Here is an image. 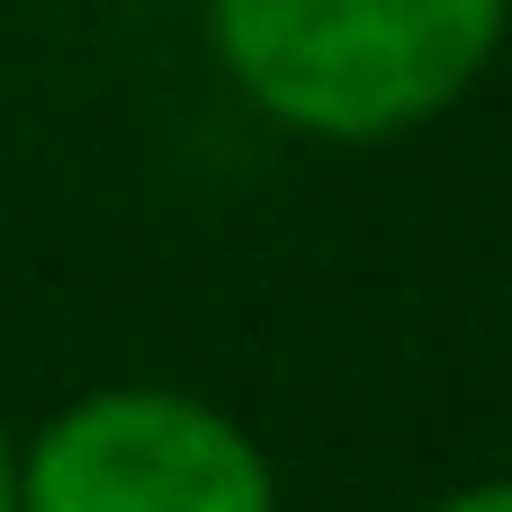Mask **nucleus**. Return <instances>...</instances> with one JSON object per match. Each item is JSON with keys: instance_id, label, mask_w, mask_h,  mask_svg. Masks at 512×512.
Returning a JSON list of instances; mask_svg holds the SVG:
<instances>
[{"instance_id": "f257e3e1", "label": "nucleus", "mask_w": 512, "mask_h": 512, "mask_svg": "<svg viewBox=\"0 0 512 512\" xmlns=\"http://www.w3.org/2000/svg\"><path fill=\"white\" fill-rule=\"evenodd\" d=\"M512 0H207L225 81L324 144H387L441 117L504 45Z\"/></svg>"}, {"instance_id": "f03ea898", "label": "nucleus", "mask_w": 512, "mask_h": 512, "mask_svg": "<svg viewBox=\"0 0 512 512\" xmlns=\"http://www.w3.org/2000/svg\"><path fill=\"white\" fill-rule=\"evenodd\" d=\"M18 512H279V468L189 387H90L18 441Z\"/></svg>"}, {"instance_id": "7ed1b4c3", "label": "nucleus", "mask_w": 512, "mask_h": 512, "mask_svg": "<svg viewBox=\"0 0 512 512\" xmlns=\"http://www.w3.org/2000/svg\"><path fill=\"white\" fill-rule=\"evenodd\" d=\"M423 512H512V477H477V486H450Z\"/></svg>"}, {"instance_id": "20e7f679", "label": "nucleus", "mask_w": 512, "mask_h": 512, "mask_svg": "<svg viewBox=\"0 0 512 512\" xmlns=\"http://www.w3.org/2000/svg\"><path fill=\"white\" fill-rule=\"evenodd\" d=\"M0 512H18V432L0 423Z\"/></svg>"}]
</instances>
